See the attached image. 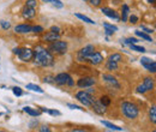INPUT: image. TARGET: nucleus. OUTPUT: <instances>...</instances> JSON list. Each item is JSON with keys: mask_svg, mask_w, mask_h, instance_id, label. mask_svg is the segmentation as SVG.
I'll return each mask as SVG.
<instances>
[{"mask_svg": "<svg viewBox=\"0 0 156 132\" xmlns=\"http://www.w3.org/2000/svg\"><path fill=\"white\" fill-rule=\"evenodd\" d=\"M83 1H87V0H83Z\"/></svg>", "mask_w": 156, "mask_h": 132, "instance_id": "obj_47", "label": "nucleus"}, {"mask_svg": "<svg viewBox=\"0 0 156 132\" xmlns=\"http://www.w3.org/2000/svg\"><path fill=\"white\" fill-rule=\"evenodd\" d=\"M0 25H1V28H2L4 30L10 29V27H11V24H10L9 22H6V20H0Z\"/></svg>", "mask_w": 156, "mask_h": 132, "instance_id": "obj_31", "label": "nucleus"}, {"mask_svg": "<svg viewBox=\"0 0 156 132\" xmlns=\"http://www.w3.org/2000/svg\"><path fill=\"white\" fill-rule=\"evenodd\" d=\"M0 115H1V113H0Z\"/></svg>", "mask_w": 156, "mask_h": 132, "instance_id": "obj_48", "label": "nucleus"}, {"mask_svg": "<svg viewBox=\"0 0 156 132\" xmlns=\"http://www.w3.org/2000/svg\"><path fill=\"white\" fill-rule=\"evenodd\" d=\"M67 106H69L71 109H79V111H84V108L79 107V106H77V105H72V103H69Z\"/></svg>", "mask_w": 156, "mask_h": 132, "instance_id": "obj_39", "label": "nucleus"}, {"mask_svg": "<svg viewBox=\"0 0 156 132\" xmlns=\"http://www.w3.org/2000/svg\"><path fill=\"white\" fill-rule=\"evenodd\" d=\"M54 83H57L58 85H69V87H72L75 84L72 77L69 75V73H59L54 77Z\"/></svg>", "mask_w": 156, "mask_h": 132, "instance_id": "obj_3", "label": "nucleus"}, {"mask_svg": "<svg viewBox=\"0 0 156 132\" xmlns=\"http://www.w3.org/2000/svg\"><path fill=\"white\" fill-rule=\"evenodd\" d=\"M103 27H105V28H109V29H112V30H114V31H117V30H118V27H115V25H113V24L103 23Z\"/></svg>", "mask_w": 156, "mask_h": 132, "instance_id": "obj_36", "label": "nucleus"}, {"mask_svg": "<svg viewBox=\"0 0 156 132\" xmlns=\"http://www.w3.org/2000/svg\"><path fill=\"white\" fill-rule=\"evenodd\" d=\"M31 31L40 34V33H42V31H43V28H42V27H40V25H33V30H31Z\"/></svg>", "mask_w": 156, "mask_h": 132, "instance_id": "obj_34", "label": "nucleus"}, {"mask_svg": "<svg viewBox=\"0 0 156 132\" xmlns=\"http://www.w3.org/2000/svg\"><path fill=\"white\" fill-rule=\"evenodd\" d=\"M140 29H142V30H144V33H147V34H151V33H154V30H153V29H149V28H147V27H144V25H142V27H140Z\"/></svg>", "mask_w": 156, "mask_h": 132, "instance_id": "obj_41", "label": "nucleus"}, {"mask_svg": "<svg viewBox=\"0 0 156 132\" xmlns=\"http://www.w3.org/2000/svg\"><path fill=\"white\" fill-rule=\"evenodd\" d=\"M59 37H60L59 34H55V33H53V31H49V33L44 36V41L53 42V41H55V40H59Z\"/></svg>", "mask_w": 156, "mask_h": 132, "instance_id": "obj_17", "label": "nucleus"}, {"mask_svg": "<svg viewBox=\"0 0 156 132\" xmlns=\"http://www.w3.org/2000/svg\"><path fill=\"white\" fill-rule=\"evenodd\" d=\"M139 41L135 37H129L125 40V43H127V45H132V43H138Z\"/></svg>", "mask_w": 156, "mask_h": 132, "instance_id": "obj_33", "label": "nucleus"}, {"mask_svg": "<svg viewBox=\"0 0 156 132\" xmlns=\"http://www.w3.org/2000/svg\"><path fill=\"white\" fill-rule=\"evenodd\" d=\"M76 17L79 19H82L83 22H87V23H89V24H95V22L93 20V19H90L89 17H87V16H84V15H80V13H76Z\"/></svg>", "mask_w": 156, "mask_h": 132, "instance_id": "obj_25", "label": "nucleus"}, {"mask_svg": "<svg viewBox=\"0 0 156 132\" xmlns=\"http://www.w3.org/2000/svg\"><path fill=\"white\" fill-rule=\"evenodd\" d=\"M102 79L107 83V84H109L111 87H113V88H117V89H119L120 88V84L118 83V80L113 77V76L111 75H103L102 76Z\"/></svg>", "mask_w": 156, "mask_h": 132, "instance_id": "obj_12", "label": "nucleus"}, {"mask_svg": "<svg viewBox=\"0 0 156 132\" xmlns=\"http://www.w3.org/2000/svg\"><path fill=\"white\" fill-rule=\"evenodd\" d=\"M127 19H129V20H130V23H132V24H136L137 22H138V17L135 16V15H131Z\"/></svg>", "mask_w": 156, "mask_h": 132, "instance_id": "obj_35", "label": "nucleus"}, {"mask_svg": "<svg viewBox=\"0 0 156 132\" xmlns=\"http://www.w3.org/2000/svg\"><path fill=\"white\" fill-rule=\"evenodd\" d=\"M148 2H150V4H154V2H155V0H148Z\"/></svg>", "mask_w": 156, "mask_h": 132, "instance_id": "obj_46", "label": "nucleus"}, {"mask_svg": "<svg viewBox=\"0 0 156 132\" xmlns=\"http://www.w3.org/2000/svg\"><path fill=\"white\" fill-rule=\"evenodd\" d=\"M121 112L129 119H136L138 116V113H139L138 107L136 105H133L132 102H127V101L121 103Z\"/></svg>", "mask_w": 156, "mask_h": 132, "instance_id": "obj_2", "label": "nucleus"}, {"mask_svg": "<svg viewBox=\"0 0 156 132\" xmlns=\"http://www.w3.org/2000/svg\"><path fill=\"white\" fill-rule=\"evenodd\" d=\"M135 34H136L138 37L143 38V40H145V41H148V42H151V41H153V38L150 37L149 34H147V33H142V31H139V30H136Z\"/></svg>", "mask_w": 156, "mask_h": 132, "instance_id": "obj_19", "label": "nucleus"}, {"mask_svg": "<svg viewBox=\"0 0 156 132\" xmlns=\"http://www.w3.org/2000/svg\"><path fill=\"white\" fill-rule=\"evenodd\" d=\"M25 6H29V7H31V9H36V7H37V1H36V0H27Z\"/></svg>", "mask_w": 156, "mask_h": 132, "instance_id": "obj_30", "label": "nucleus"}, {"mask_svg": "<svg viewBox=\"0 0 156 132\" xmlns=\"http://www.w3.org/2000/svg\"><path fill=\"white\" fill-rule=\"evenodd\" d=\"M106 67H107V70H111V71H112V70H118V62L112 61V60H108Z\"/></svg>", "mask_w": 156, "mask_h": 132, "instance_id": "obj_26", "label": "nucleus"}, {"mask_svg": "<svg viewBox=\"0 0 156 132\" xmlns=\"http://www.w3.org/2000/svg\"><path fill=\"white\" fill-rule=\"evenodd\" d=\"M130 48H131L132 51H136V52H142V53L145 52V48H144V47H140V46H137V43L130 45Z\"/></svg>", "mask_w": 156, "mask_h": 132, "instance_id": "obj_28", "label": "nucleus"}, {"mask_svg": "<svg viewBox=\"0 0 156 132\" xmlns=\"http://www.w3.org/2000/svg\"><path fill=\"white\" fill-rule=\"evenodd\" d=\"M23 111L27 114L31 115V116H39L40 114H41V111H36V109H34V108H31V107H24Z\"/></svg>", "mask_w": 156, "mask_h": 132, "instance_id": "obj_18", "label": "nucleus"}, {"mask_svg": "<svg viewBox=\"0 0 156 132\" xmlns=\"http://www.w3.org/2000/svg\"><path fill=\"white\" fill-rule=\"evenodd\" d=\"M89 2L93 5V6H95V7H98L101 5V0H89Z\"/></svg>", "mask_w": 156, "mask_h": 132, "instance_id": "obj_40", "label": "nucleus"}, {"mask_svg": "<svg viewBox=\"0 0 156 132\" xmlns=\"http://www.w3.org/2000/svg\"><path fill=\"white\" fill-rule=\"evenodd\" d=\"M88 60H89L93 65H100V64L103 61V57H102V54H101V53H98V52H94L90 57L88 58Z\"/></svg>", "mask_w": 156, "mask_h": 132, "instance_id": "obj_13", "label": "nucleus"}, {"mask_svg": "<svg viewBox=\"0 0 156 132\" xmlns=\"http://www.w3.org/2000/svg\"><path fill=\"white\" fill-rule=\"evenodd\" d=\"M100 102H101L102 105H105V106L107 107V106H109V105H111V102H112V101H111V98H109V96H107V95H105V96H102V97L100 98Z\"/></svg>", "mask_w": 156, "mask_h": 132, "instance_id": "obj_27", "label": "nucleus"}, {"mask_svg": "<svg viewBox=\"0 0 156 132\" xmlns=\"http://www.w3.org/2000/svg\"><path fill=\"white\" fill-rule=\"evenodd\" d=\"M33 59H34L35 65L41 66V67L51 66L54 62V58L52 55V53L48 49L43 48V47H36Z\"/></svg>", "mask_w": 156, "mask_h": 132, "instance_id": "obj_1", "label": "nucleus"}, {"mask_svg": "<svg viewBox=\"0 0 156 132\" xmlns=\"http://www.w3.org/2000/svg\"><path fill=\"white\" fill-rule=\"evenodd\" d=\"M76 98H77L82 105H84V106H87V107L91 106L93 102L95 101L94 96L91 94H89V93H87V91H78L77 94H76Z\"/></svg>", "mask_w": 156, "mask_h": 132, "instance_id": "obj_4", "label": "nucleus"}, {"mask_svg": "<svg viewBox=\"0 0 156 132\" xmlns=\"http://www.w3.org/2000/svg\"><path fill=\"white\" fill-rule=\"evenodd\" d=\"M33 57H34V51L30 49V48H20V53H18V58H20L22 61H30L33 60Z\"/></svg>", "mask_w": 156, "mask_h": 132, "instance_id": "obj_8", "label": "nucleus"}, {"mask_svg": "<svg viewBox=\"0 0 156 132\" xmlns=\"http://www.w3.org/2000/svg\"><path fill=\"white\" fill-rule=\"evenodd\" d=\"M40 131H42V132H49L51 131V129H49V127H47V126H42V127H41V129H40Z\"/></svg>", "mask_w": 156, "mask_h": 132, "instance_id": "obj_44", "label": "nucleus"}, {"mask_svg": "<svg viewBox=\"0 0 156 132\" xmlns=\"http://www.w3.org/2000/svg\"><path fill=\"white\" fill-rule=\"evenodd\" d=\"M144 67L149 71V72H153V73H155L156 72V62L153 60L150 64H147V65H144Z\"/></svg>", "mask_w": 156, "mask_h": 132, "instance_id": "obj_23", "label": "nucleus"}, {"mask_svg": "<svg viewBox=\"0 0 156 132\" xmlns=\"http://www.w3.org/2000/svg\"><path fill=\"white\" fill-rule=\"evenodd\" d=\"M20 48H13V53L16 54V55H18V53H20Z\"/></svg>", "mask_w": 156, "mask_h": 132, "instance_id": "obj_45", "label": "nucleus"}, {"mask_svg": "<svg viewBox=\"0 0 156 132\" xmlns=\"http://www.w3.org/2000/svg\"><path fill=\"white\" fill-rule=\"evenodd\" d=\"M12 91H13V94L16 95V96H22V95H23V91H22V89H20V87L12 88Z\"/></svg>", "mask_w": 156, "mask_h": 132, "instance_id": "obj_32", "label": "nucleus"}, {"mask_svg": "<svg viewBox=\"0 0 156 132\" xmlns=\"http://www.w3.org/2000/svg\"><path fill=\"white\" fill-rule=\"evenodd\" d=\"M94 84H95V79L93 77H82L77 82V85L79 88H90Z\"/></svg>", "mask_w": 156, "mask_h": 132, "instance_id": "obj_9", "label": "nucleus"}, {"mask_svg": "<svg viewBox=\"0 0 156 132\" xmlns=\"http://www.w3.org/2000/svg\"><path fill=\"white\" fill-rule=\"evenodd\" d=\"M43 2H48V4H52L53 6H55V7H58V9H61V7H64V4L60 1V0H42Z\"/></svg>", "mask_w": 156, "mask_h": 132, "instance_id": "obj_21", "label": "nucleus"}, {"mask_svg": "<svg viewBox=\"0 0 156 132\" xmlns=\"http://www.w3.org/2000/svg\"><path fill=\"white\" fill-rule=\"evenodd\" d=\"M101 12H102L105 16H107V17H109V18H112V19H115V20H119V19H120L118 12H115L114 10H112V9H109V7H102V9H101Z\"/></svg>", "mask_w": 156, "mask_h": 132, "instance_id": "obj_11", "label": "nucleus"}, {"mask_svg": "<svg viewBox=\"0 0 156 132\" xmlns=\"http://www.w3.org/2000/svg\"><path fill=\"white\" fill-rule=\"evenodd\" d=\"M49 49L54 53H58V54H65L66 53V49H67V43L64 42V41H53L51 45H49Z\"/></svg>", "mask_w": 156, "mask_h": 132, "instance_id": "obj_5", "label": "nucleus"}, {"mask_svg": "<svg viewBox=\"0 0 156 132\" xmlns=\"http://www.w3.org/2000/svg\"><path fill=\"white\" fill-rule=\"evenodd\" d=\"M153 60L151 59H149V58H142L140 59V62H142V65L144 66V65H147V64H150Z\"/></svg>", "mask_w": 156, "mask_h": 132, "instance_id": "obj_37", "label": "nucleus"}, {"mask_svg": "<svg viewBox=\"0 0 156 132\" xmlns=\"http://www.w3.org/2000/svg\"><path fill=\"white\" fill-rule=\"evenodd\" d=\"M91 107H93V109H94V112L96 114H98V115H103V114L106 113V106L105 105H102L100 101H94L93 102V105H91Z\"/></svg>", "mask_w": 156, "mask_h": 132, "instance_id": "obj_10", "label": "nucleus"}, {"mask_svg": "<svg viewBox=\"0 0 156 132\" xmlns=\"http://www.w3.org/2000/svg\"><path fill=\"white\" fill-rule=\"evenodd\" d=\"M149 116H150V121H151L153 124H155L156 123V107L155 106H153V107L150 108V111H149Z\"/></svg>", "mask_w": 156, "mask_h": 132, "instance_id": "obj_22", "label": "nucleus"}, {"mask_svg": "<svg viewBox=\"0 0 156 132\" xmlns=\"http://www.w3.org/2000/svg\"><path fill=\"white\" fill-rule=\"evenodd\" d=\"M51 31H53V33H55V34H59V35L61 34V29H60L59 27H55V25L51 28Z\"/></svg>", "mask_w": 156, "mask_h": 132, "instance_id": "obj_38", "label": "nucleus"}, {"mask_svg": "<svg viewBox=\"0 0 156 132\" xmlns=\"http://www.w3.org/2000/svg\"><path fill=\"white\" fill-rule=\"evenodd\" d=\"M109 60L115 61V62H119L120 60H122V57H121V54H119V53H114V54H112V55L109 57Z\"/></svg>", "mask_w": 156, "mask_h": 132, "instance_id": "obj_29", "label": "nucleus"}, {"mask_svg": "<svg viewBox=\"0 0 156 132\" xmlns=\"http://www.w3.org/2000/svg\"><path fill=\"white\" fill-rule=\"evenodd\" d=\"M27 89H30V90H33V91L43 94V89H41L39 85H35V84H28V85H27Z\"/></svg>", "mask_w": 156, "mask_h": 132, "instance_id": "obj_24", "label": "nucleus"}, {"mask_svg": "<svg viewBox=\"0 0 156 132\" xmlns=\"http://www.w3.org/2000/svg\"><path fill=\"white\" fill-rule=\"evenodd\" d=\"M22 13H23V17H24V18H27V19L34 18V17H35V15H36L35 9H31V7H29V6H25V7L23 9Z\"/></svg>", "mask_w": 156, "mask_h": 132, "instance_id": "obj_15", "label": "nucleus"}, {"mask_svg": "<svg viewBox=\"0 0 156 132\" xmlns=\"http://www.w3.org/2000/svg\"><path fill=\"white\" fill-rule=\"evenodd\" d=\"M129 12H130V7H129L126 4H124V5H122V22H127Z\"/></svg>", "mask_w": 156, "mask_h": 132, "instance_id": "obj_20", "label": "nucleus"}, {"mask_svg": "<svg viewBox=\"0 0 156 132\" xmlns=\"http://www.w3.org/2000/svg\"><path fill=\"white\" fill-rule=\"evenodd\" d=\"M154 89V79L151 77H147L144 79V82L137 88V91L140 93V94H144L147 91H150Z\"/></svg>", "mask_w": 156, "mask_h": 132, "instance_id": "obj_7", "label": "nucleus"}, {"mask_svg": "<svg viewBox=\"0 0 156 132\" xmlns=\"http://www.w3.org/2000/svg\"><path fill=\"white\" fill-rule=\"evenodd\" d=\"M31 30H33V25H29V24H20V25H16L15 28V31L18 34H27V33H30Z\"/></svg>", "mask_w": 156, "mask_h": 132, "instance_id": "obj_14", "label": "nucleus"}, {"mask_svg": "<svg viewBox=\"0 0 156 132\" xmlns=\"http://www.w3.org/2000/svg\"><path fill=\"white\" fill-rule=\"evenodd\" d=\"M101 124H102L103 126L108 127L109 130H114V131H122V129H121V127H119V126H117V125H114V124L109 123V121H105V120H102V121H101Z\"/></svg>", "mask_w": 156, "mask_h": 132, "instance_id": "obj_16", "label": "nucleus"}, {"mask_svg": "<svg viewBox=\"0 0 156 132\" xmlns=\"http://www.w3.org/2000/svg\"><path fill=\"white\" fill-rule=\"evenodd\" d=\"M95 52V47L93 45H88L85 47H83L77 54V59L79 61H85L88 60V58L90 57L93 53Z\"/></svg>", "mask_w": 156, "mask_h": 132, "instance_id": "obj_6", "label": "nucleus"}, {"mask_svg": "<svg viewBox=\"0 0 156 132\" xmlns=\"http://www.w3.org/2000/svg\"><path fill=\"white\" fill-rule=\"evenodd\" d=\"M46 113H49L51 115H60V112L59 111H54V109H47Z\"/></svg>", "mask_w": 156, "mask_h": 132, "instance_id": "obj_42", "label": "nucleus"}, {"mask_svg": "<svg viewBox=\"0 0 156 132\" xmlns=\"http://www.w3.org/2000/svg\"><path fill=\"white\" fill-rule=\"evenodd\" d=\"M105 31H106L107 35H113V34H114V30H112V29H109V28H106Z\"/></svg>", "mask_w": 156, "mask_h": 132, "instance_id": "obj_43", "label": "nucleus"}]
</instances>
